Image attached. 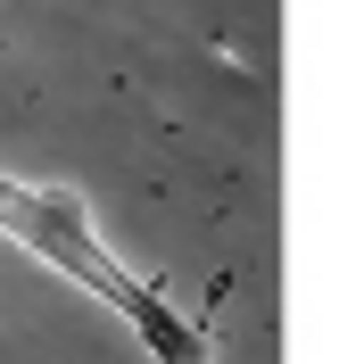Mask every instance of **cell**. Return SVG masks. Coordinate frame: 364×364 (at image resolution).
I'll use <instances>...</instances> for the list:
<instances>
[{
    "label": "cell",
    "instance_id": "6da1fadb",
    "mask_svg": "<svg viewBox=\"0 0 364 364\" xmlns=\"http://www.w3.org/2000/svg\"><path fill=\"white\" fill-rule=\"evenodd\" d=\"M0 240L25 249L33 265H50L58 282H75L83 298H100V306H108V315L141 340V356H149V364H215V348H207L199 323L174 315V298H166L158 282H141V273L100 240L83 191L0 174Z\"/></svg>",
    "mask_w": 364,
    "mask_h": 364
}]
</instances>
